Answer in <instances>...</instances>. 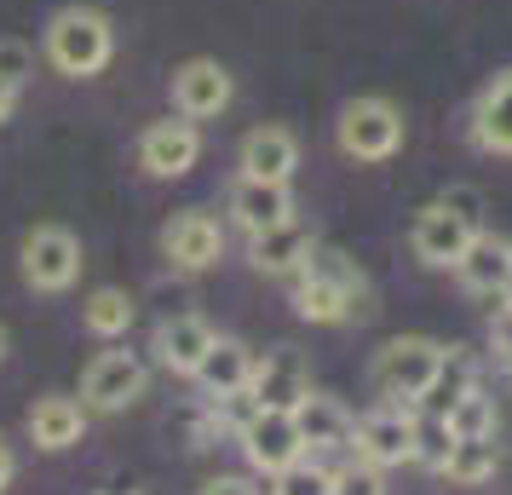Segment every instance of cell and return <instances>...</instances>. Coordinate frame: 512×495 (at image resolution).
<instances>
[{
  "label": "cell",
  "instance_id": "obj_1",
  "mask_svg": "<svg viewBox=\"0 0 512 495\" xmlns=\"http://www.w3.org/2000/svg\"><path fill=\"white\" fill-rule=\"evenodd\" d=\"M294 311L305 323H351V317H369V277L357 271L351 254L340 248H311V260L294 271Z\"/></svg>",
  "mask_w": 512,
  "mask_h": 495
},
{
  "label": "cell",
  "instance_id": "obj_2",
  "mask_svg": "<svg viewBox=\"0 0 512 495\" xmlns=\"http://www.w3.org/2000/svg\"><path fill=\"white\" fill-rule=\"evenodd\" d=\"M110 58H116V29H110V18H104L98 6H64L47 24V64L58 75L87 81V75H98Z\"/></svg>",
  "mask_w": 512,
  "mask_h": 495
},
{
  "label": "cell",
  "instance_id": "obj_3",
  "mask_svg": "<svg viewBox=\"0 0 512 495\" xmlns=\"http://www.w3.org/2000/svg\"><path fill=\"white\" fill-rule=\"evenodd\" d=\"M438 363H443V346L426 340V334H397L374 352V392L386 403H420L426 386L438 380Z\"/></svg>",
  "mask_w": 512,
  "mask_h": 495
},
{
  "label": "cell",
  "instance_id": "obj_4",
  "mask_svg": "<svg viewBox=\"0 0 512 495\" xmlns=\"http://www.w3.org/2000/svg\"><path fill=\"white\" fill-rule=\"evenodd\" d=\"M334 139L351 162H392L403 150V110L392 98H351L334 121Z\"/></svg>",
  "mask_w": 512,
  "mask_h": 495
},
{
  "label": "cell",
  "instance_id": "obj_5",
  "mask_svg": "<svg viewBox=\"0 0 512 495\" xmlns=\"http://www.w3.org/2000/svg\"><path fill=\"white\" fill-rule=\"evenodd\" d=\"M81 277V242L64 225H35L24 236V283L35 294H64Z\"/></svg>",
  "mask_w": 512,
  "mask_h": 495
},
{
  "label": "cell",
  "instance_id": "obj_6",
  "mask_svg": "<svg viewBox=\"0 0 512 495\" xmlns=\"http://www.w3.org/2000/svg\"><path fill=\"white\" fill-rule=\"evenodd\" d=\"M351 449L374 461V467H403L415 461V403H380L369 409L357 432H351Z\"/></svg>",
  "mask_w": 512,
  "mask_h": 495
},
{
  "label": "cell",
  "instance_id": "obj_7",
  "mask_svg": "<svg viewBox=\"0 0 512 495\" xmlns=\"http://www.w3.org/2000/svg\"><path fill=\"white\" fill-rule=\"evenodd\" d=\"M144 386H150V369H144L139 352H98L87 363V375H81V403L116 415V409L144 398Z\"/></svg>",
  "mask_w": 512,
  "mask_h": 495
},
{
  "label": "cell",
  "instance_id": "obj_8",
  "mask_svg": "<svg viewBox=\"0 0 512 495\" xmlns=\"http://www.w3.org/2000/svg\"><path fill=\"white\" fill-rule=\"evenodd\" d=\"M236 438H242L248 467H254V472H271V478H277L282 467H294V461L305 455V438H300L294 409H254V415H248V426H242Z\"/></svg>",
  "mask_w": 512,
  "mask_h": 495
},
{
  "label": "cell",
  "instance_id": "obj_9",
  "mask_svg": "<svg viewBox=\"0 0 512 495\" xmlns=\"http://www.w3.org/2000/svg\"><path fill=\"white\" fill-rule=\"evenodd\" d=\"M231 98H236V81L219 58H190V64L173 70V110H179V116L213 121V116L231 110Z\"/></svg>",
  "mask_w": 512,
  "mask_h": 495
},
{
  "label": "cell",
  "instance_id": "obj_10",
  "mask_svg": "<svg viewBox=\"0 0 512 495\" xmlns=\"http://www.w3.org/2000/svg\"><path fill=\"white\" fill-rule=\"evenodd\" d=\"M196 156H202V133H196L190 116L150 121L139 133V167L150 179H185L190 167H196Z\"/></svg>",
  "mask_w": 512,
  "mask_h": 495
},
{
  "label": "cell",
  "instance_id": "obj_11",
  "mask_svg": "<svg viewBox=\"0 0 512 495\" xmlns=\"http://www.w3.org/2000/svg\"><path fill=\"white\" fill-rule=\"evenodd\" d=\"M162 254H167L173 271H208V265H219V254H225V231H219L213 213L185 208L162 225Z\"/></svg>",
  "mask_w": 512,
  "mask_h": 495
},
{
  "label": "cell",
  "instance_id": "obj_12",
  "mask_svg": "<svg viewBox=\"0 0 512 495\" xmlns=\"http://www.w3.org/2000/svg\"><path fill=\"white\" fill-rule=\"evenodd\" d=\"M248 398L259 409H300L311 398V369L294 346H277L254 363V380H248Z\"/></svg>",
  "mask_w": 512,
  "mask_h": 495
},
{
  "label": "cell",
  "instance_id": "obj_13",
  "mask_svg": "<svg viewBox=\"0 0 512 495\" xmlns=\"http://www.w3.org/2000/svg\"><path fill=\"white\" fill-rule=\"evenodd\" d=\"M213 340H219V334H213V323L202 311H179V317H162V323H156L150 352H156V363L173 369V375H196L202 357L213 352Z\"/></svg>",
  "mask_w": 512,
  "mask_h": 495
},
{
  "label": "cell",
  "instance_id": "obj_14",
  "mask_svg": "<svg viewBox=\"0 0 512 495\" xmlns=\"http://www.w3.org/2000/svg\"><path fill=\"white\" fill-rule=\"evenodd\" d=\"M472 225H466L455 208H443V202H432V208L415 213V225H409V248H415L420 265H461V254L472 248Z\"/></svg>",
  "mask_w": 512,
  "mask_h": 495
},
{
  "label": "cell",
  "instance_id": "obj_15",
  "mask_svg": "<svg viewBox=\"0 0 512 495\" xmlns=\"http://www.w3.org/2000/svg\"><path fill=\"white\" fill-rule=\"evenodd\" d=\"M311 248H317V231H311L305 219H282L271 231L248 236V260H254V271H265V277H294V271L311 260Z\"/></svg>",
  "mask_w": 512,
  "mask_h": 495
},
{
  "label": "cell",
  "instance_id": "obj_16",
  "mask_svg": "<svg viewBox=\"0 0 512 495\" xmlns=\"http://www.w3.org/2000/svg\"><path fill=\"white\" fill-rule=\"evenodd\" d=\"M236 167L242 179H271V185H288L294 167H300V139L288 127H254L242 150H236Z\"/></svg>",
  "mask_w": 512,
  "mask_h": 495
},
{
  "label": "cell",
  "instance_id": "obj_17",
  "mask_svg": "<svg viewBox=\"0 0 512 495\" xmlns=\"http://www.w3.org/2000/svg\"><path fill=\"white\" fill-rule=\"evenodd\" d=\"M455 271H461V288H466V294H484V300L507 294V277H512V236L478 231Z\"/></svg>",
  "mask_w": 512,
  "mask_h": 495
},
{
  "label": "cell",
  "instance_id": "obj_18",
  "mask_svg": "<svg viewBox=\"0 0 512 495\" xmlns=\"http://www.w3.org/2000/svg\"><path fill=\"white\" fill-rule=\"evenodd\" d=\"M231 219H236V231L259 236L271 225H282V219H294V196H288V185H271V179H236Z\"/></svg>",
  "mask_w": 512,
  "mask_h": 495
},
{
  "label": "cell",
  "instance_id": "obj_19",
  "mask_svg": "<svg viewBox=\"0 0 512 495\" xmlns=\"http://www.w3.org/2000/svg\"><path fill=\"white\" fill-rule=\"evenodd\" d=\"M472 144L489 156H512V70L495 75L472 104Z\"/></svg>",
  "mask_w": 512,
  "mask_h": 495
},
{
  "label": "cell",
  "instance_id": "obj_20",
  "mask_svg": "<svg viewBox=\"0 0 512 495\" xmlns=\"http://www.w3.org/2000/svg\"><path fill=\"white\" fill-rule=\"evenodd\" d=\"M254 363H259V357L248 352L242 340H225V334H219V340H213V352L202 357V369H196L190 380H196L208 398H236V392H248Z\"/></svg>",
  "mask_w": 512,
  "mask_h": 495
},
{
  "label": "cell",
  "instance_id": "obj_21",
  "mask_svg": "<svg viewBox=\"0 0 512 495\" xmlns=\"http://www.w3.org/2000/svg\"><path fill=\"white\" fill-rule=\"evenodd\" d=\"M294 421H300L305 449H351V432H357V421H351L346 403L323 398V392H311V398L294 409Z\"/></svg>",
  "mask_w": 512,
  "mask_h": 495
},
{
  "label": "cell",
  "instance_id": "obj_22",
  "mask_svg": "<svg viewBox=\"0 0 512 495\" xmlns=\"http://www.w3.org/2000/svg\"><path fill=\"white\" fill-rule=\"evenodd\" d=\"M81 432H87V403L41 398L29 409V438L41 449H70V444H81Z\"/></svg>",
  "mask_w": 512,
  "mask_h": 495
},
{
  "label": "cell",
  "instance_id": "obj_23",
  "mask_svg": "<svg viewBox=\"0 0 512 495\" xmlns=\"http://www.w3.org/2000/svg\"><path fill=\"white\" fill-rule=\"evenodd\" d=\"M478 386V357L466 352V346H443V363H438V380L426 386V398H420V409H432V415H449L455 403L466 398Z\"/></svg>",
  "mask_w": 512,
  "mask_h": 495
},
{
  "label": "cell",
  "instance_id": "obj_24",
  "mask_svg": "<svg viewBox=\"0 0 512 495\" xmlns=\"http://www.w3.org/2000/svg\"><path fill=\"white\" fill-rule=\"evenodd\" d=\"M133 294L127 288H93L87 300H81V323H87V334H98V340H121V334L133 329Z\"/></svg>",
  "mask_w": 512,
  "mask_h": 495
},
{
  "label": "cell",
  "instance_id": "obj_25",
  "mask_svg": "<svg viewBox=\"0 0 512 495\" xmlns=\"http://www.w3.org/2000/svg\"><path fill=\"white\" fill-rule=\"evenodd\" d=\"M495 467H501L495 438H455V455H449L443 478H449V484H461V490H472V484H489Z\"/></svg>",
  "mask_w": 512,
  "mask_h": 495
},
{
  "label": "cell",
  "instance_id": "obj_26",
  "mask_svg": "<svg viewBox=\"0 0 512 495\" xmlns=\"http://www.w3.org/2000/svg\"><path fill=\"white\" fill-rule=\"evenodd\" d=\"M449 455H455V426H449V415L420 409L415 415V461L420 467H432V472H443L449 467Z\"/></svg>",
  "mask_w": 512,
  "mask_h": 495
},
{
  "label": "cell",
  "instance_id": "obj_27",
  "mask_svg": "<svg viewBox=\"0 0 512 495\" xmlns=\"http://www.w3.org/2000/svg\"><path fill=\"white\" fill-rule=\"evenodd\" d=\"M271 495H334V472L323 467V461H311V455H300L294 467L277 472V484H271Z\"/></svg>",
  "mask_w": 512,
  "mask_h": 495
},
{
  "label": "cell",
  "instance_id": "obj_28",
  "mask_svg": "<svg viewBox=\"0 0 512 495\" xmlns=\"http://www.w3.org/2000/svg\"><path fill=\"white\" fill-rule=\"evenodd\" d=\"M449 426H455V438H495V398L472 386V392L449 409Z\"/></svg>",
  "mask_w": 512,
  "mask_h": 495
},
{
  "label": "cell",
  "instance_id": "obj_29",
  "mask_svg": "<svg viewBox=\"0 0 512 495\" xmlns=\"http://www.w3.org/2000/svg\"><path fill=\"white\" fill-rule=\"evenodd\" d=\"M334 495H386V467H374V461H351V467L334 472Z\"/></svg>",
  "mask_w": 512,
  "mask_h": 495
},
{
  "label": "cell",
  "instance_id": "obj_30",
  "mask_svg": "<svg viewBox=\"0 0 512 495\" xmlns=\"http://www.w3.org/2000/svg\"><path fill=\"white\" fill-rule=\"evenodd\" d=\"M443 208H455L466 219V225H472V231H484V190H472V185H449L438 196Z\"/></svg>",
  "mask_w": 512,
  "mask_h": 495
},
{
  "label": "cell",
  "instance_id": "obj_31",
  "mask_svg": "<svg viewBox=\"0 0 512 495\" xmlns=\"http://www.w3.org/2000/svg\"><path fill=\"white\" fill-rule=\"evenodd\" d=\"M29 70H35V52H29L24 41H0V75H12V81L24 87Z\"/></svg>",
  "mask_w": 512,
  "mask_h": 495
},
{
  "label": "cell",
  "instance_id": "obj_32",
  "mask_svg": "<svg viewBox=\"0 0 512 495\" xmlns=\"http://www.w3.org/2000/svg\"><path fill=\"white\" fill-rule=\"evenodd\" d=\"M489 346H495L501 363H512V306H501L495 317H489Z\"/></svg>",
  "mask_w": 512,
  "mask_h": 495
},
{
  "label": "cell",
  "instance_id": "obj_33",
  "mask_svg": "<svg viewBox=\"0 0 512 495\" xmlns=\"http://www.w3.org/2000/svg\"><path fill=\"white\" fill-rule=\"evenodd\" d=\"M202 495H259L254 478H213V484H202Z\"/></svg>",
  "mask_w": 512,
  "mask_h": 495
},
{
  "label": "cell",
  "instance_id": "obj_34",
  "mask_svg": "<svg viewBox=\"0 0 512 495\" xmlns=\"http://www.w3.org/2000/svg\"><path fill=\"white\" fill-rule=\"evenodd\" d=\"M18 93H24V87H18L12 75H0V121L12 116V104H18Z\"/></svg>",
  "mask_w": 512,
  "mask_h": 495
},
{
  "label": "cell",
  "instance_id": "obj_35",
  "mask_svg": "<svg viewBox=\"0 0 512 495\" xmlns=\"http://www.w3.org/2000/svg\"><path fill=\"white\" fill-rule=\"evenodd\" d=\"M12 472H18V455H12L6 438H0V495H6V484H12Z\"/></svg>",
  "mask_w": 512,
  "mask_h": 495
},
{
  "label": "cell",
  "instance_id": "obj_36",
  "mask_svg": "<svg viewBox=\"0 0 512 495\" xmlns=\"http://www.w3.org/2000/svg\"><path fill=\"white\" fill-rule=\"evenodd\" d=\"M0 357H6V329H0Z\"/></svg>",
  "mask_w": 512,
  "mask_h": 495
},
{
  "label": "cell",
  "instance_id": "obj_37",
  "mask_svg": "<svg viewBox=\"0 0 512 495\" xmlns=\"http://www.w3.org/2000/svg\"><path fill=\"white\" fill-rule=\"evenodd\" d=\"M104 495H127V490H104Z\"/></svg>",
  "mask_w": 512,
  "mask_h": 495
},
{
  "label": "cell",
  "instance_id": "obj_38",
  "mask_svg": "<svg viewBox=\"0 0 512 495\" xmlns=\"http://www.w3.org/2000/svg\"><path fill=\"white\" fill-rule=\"evenodd\" d=\"M507 294H512V277H507Z\"/></svg>",
  "mask_w": 512,
  "mask_h": 495
}]
</instances>
